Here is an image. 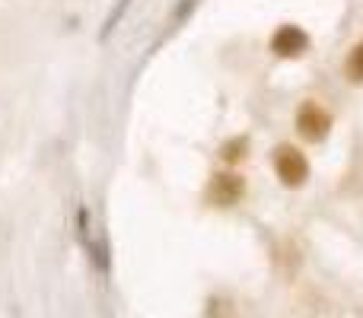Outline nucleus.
Returning <instances> with one entry per match:
<instances>
[{
    "label": "nucleus",
    "mask_w": 363,
    "mask_h": 318,
    "mask_svg": "<svg viewBox=\"0 0 363 318\" xmlns=\"http://www.w3.org/2000/svg\"><path fill=\"white\" fill-rule=\"evenodd\" d=\"M274 172L287 188H300L309 178V159L303 157L296 147L284 144L274 150Z\"/></svg>",
    "instance_id": "f257e3e1"
},
{
    "label": "nucleus",
    "mask_w": 363,
    "mask_h": 318,
    "mask_svg": "<svg viewBox=\"0 0 363 318\" xmlns=\"http://www.w3.org/2000/svg\"><path fill=\"white\" fill-rule=\"evenodd\" d=\"M242 194H245L242 175L217 172V175H211V181H207L204 198H207V204L211 207H236L239 200H242Z\"/></svg>",
    "instance_id": "f03ea898"
},
{
    "label": "nucleus",
    "mask_w": 363,
    "mask_h": 318,
    "mask_svg": "<svg viewBox=\"0 0 363 318\" xmlns=\"http://www.w3.org/2000/svg\"><path fill=\"white\" fill-rule=\"evenodd\" d=\"M296 127H300V134L306 140L319 144V140H325L328 131H332V115L322 106H315V102H303L300 112H296Z\"/></svg>",
    "instance_id": "7ed1b4c3"
},
{
    "label": "nucleus",
    "mask_w": 363,
    "mask_h": 318,
    "mask_svg": "<svg viewBox=\"0 0 363 318\" xmlns=\"http://www.w3.org/2000/svg\"><path fill=\"white\" fill-rule=\"evenodd\" d=\"M271 51H274L277 57H287V61H294V57H303L309 51V35L300 29V25H281V29L271 35Z\"/></svg>",
    "instance_id": "20e7f679"
},
{
    "label": "nucleus",
    "mask_w": 363,
    "mask_h": 318,
    "mask_svg": "<svg viewBox=\"0 0 363 318\" xmlns=\"http://www.w3.org/2000/svg\"><path fill=\"white\" fill-rule=\"evenodd\" d=\"M345 76L351 83H363V42H357L351 51H347V57H345Z\"/></svg>",
    "instance_id": "39448f33"
},
{
    "label": "nucleus",
    "mask_w": 363,
    "mask_h": 318,
    "mask_svg": "<svg viewBox=\"0 0 363 318\" xmlns=\"http://www.w3.org/2000/svg\"><path fill=\"white\" fill-rule=\"evenodd\" d=\"M245 153H249V137H233L220 147V159L223 162H239L245 159Z\"/></svg>",
    "instance_id": "423d86ee"
},
{
    "label": "nucleus",
    "mask_w": 363,
    "mask_h": 318,
    "mask_svg": "<svg viewBox=\"0 0 363 318\" xmlns=\"http://www.w3.org/2000/svg\"><path fill=\"white\" fill-rule=\"evenodd\" d=\"M128 6H131V0H121V4H118V6H115V10H112V13H108L106 25H102V38H108V32H112V29H115V23H118V19H121V16H125V10H128Z\"/></svg>",
    "instance_id": "0eeeda50"
}]
</instances>
